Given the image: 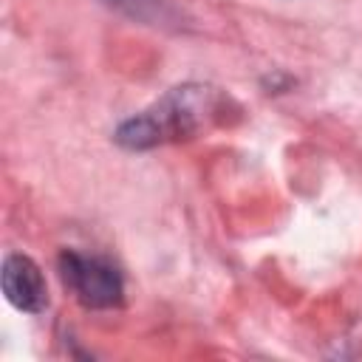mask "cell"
Wrapping results in <instances>:
<instances>
[{
	"instance_id": "1",
	"label": "cell",
	"mask_w": 362,
	"mask_h": 362,
	"mask_svg": "<svg viewBox=\"0 0 362 362\" xmlns=\"http://www.w3.org/2000/svg\"><path fill=\"white\" fill-rule=\"evenodd\" d=\"M226 105L229 99L218 88L187 82L170 88L147 110L122 122L113 139L127 150H150L173 141H187L218 124L226 113Z\"/></svg>"
},
{
	"instance_id": "2",
	"label": "cell",
	"mask_w": 362,
	"mask_h": 362,
	"mask_svg": "<svg viewBox=\"0 0 362 362\" xmlns=\"http://www.w3.org/2000/svg\"><path fill=\"white\" fill-rule=\"evenodd\" d=\"M59 274L68 291L85 308H116L124 300V283L113 263L96 255L65 249L59 255Z\"/></svg>"
},
{
	"instance_id": "4",
	"label": "cell",
	"mask_w": 362,
	"mask_h": 362,
	"mask_svg": "<svg viewBox=\"0 0 362 362\" xmlns=\"http://www.w3.org/2000/svg\"><path fill=\"white\" fill-rule=\"evenodd\" d=\"M119 14L147 25H178V8L170 0H105Z\"/></svg>"
},
{
	"instance_id": "3",
	"label": "cell",
	"mask_w": 362,
	"mask_h": 362,
	"mask_svg": "<svg viewBox=\"0 0 362 362\" xmlns=\"http://www.w3.org/2000/svg\"><path fill=\"white\" fill-rule=\"evenodd\" d=\"M3 294L6 300L25 311V314H40L48 305V288L40 266L25 257V255H8L3 260Z\"/></svg>"
}]
</instances>
